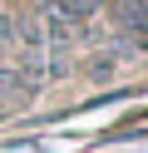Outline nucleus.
<instances>
[{
	"mask_svg": "<svg viewBox=\"0 0 148 153\" xmlns=\"http://www.w3.org/2000/svg\"><path fill=\"white\" fill-rule=\"evenodd\" d=\"M109 15L128 40H148V0H114Z\"/></svg>",
	"mask_w": 148,
	"mask_h": 153,
	"instance_id": "f257e3e1",
	"label": "nucleus"
},
{
	"mask_svg": "<svg viewBox=\"0 0 148 153\" xmlns=\"http://www.w3.org/2000/svg\"><path fill=\"white\" fill-rule=\"evenodd\" d=\"M99 10V0H54V15L59 20H89Z\"/></svg>",
	"mask_w": 148,
	"mask_h": 153,
	"instance_id": "f03ea898",
	"label": "nucleus"
}]
</instances>
